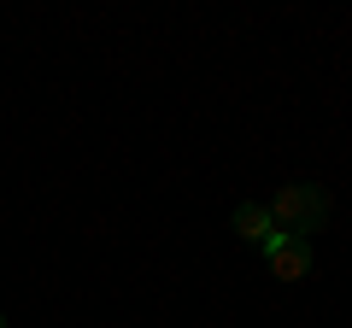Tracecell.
<instances>
[{"label": "cell", "mask_w": 352, "mask_h": 328, "mask_svg": "<svg viewBox=\"0 0 352 328\" xmlns=\"http://www.w3.org/2000/svg\"><path fill=\"white\" fill-rule=\"evenodd\" d=\"M0 328H6V311H0Z\"/></svg>", "instance_id": "4"}, {"label": "cell", "mask_w": 352, "mask_h": 328, "mask_svg": "<svg viewBox=\"0 0 352 328\" xmlns=\"http://www.w3.org/2000/svg\"><path fill=\"white\" fill-rule=\"evenodd\" d=\"M270 223L282 229V235H317V229L329 223V188H317V182H288V188H276V200H270Z\"/></svg>", "instance_id": "1"}, {"label": "cell", "mask_w": 352, "mask_h": 328, "mask_svg": "<svg viewBox=\"0 0 352 328\" xmlns=\"http://www.w3.org/2000/svg\"><path fill=\"white\" fill-rule=\"evenodd\" d=\"M229 223H235V235H241V240H252V246H264V240L276 235V223H270V205H258V200H241Z\"/></svg>", "instance_id": "3"}, {"label": "cell", "mask_w": 352, "mask_h": 328, "mask_svg": "<svg viewBox=\"0 0 352 328\" xmlns=\"http://www.w3.org/2000/svg\"><path fill=\"white\" fill-rule=\"evenodd\" d=\"M264 264H270V276L276 281H305L311 276V240H300V235H270L264 240Z\"/></svg>", "instance_id": "2"}]
</instances>
